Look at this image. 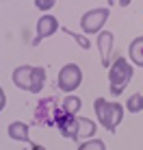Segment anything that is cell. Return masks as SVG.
<instances>
[{
  "mask_svg": "<svg viewBox=\"0 0 143 150\" xmlns=\"http://www.w3.org/2000/svg\"><path fill=\"white\" fill-rule=\"evenodd\" d=\"M93 111L98 117V124L104 131L115 133L117 126L124 120V105L115 100H106V98H95L93 100Z\"/></svg>",
  "mask_w": 143,
  "mask_h": 150,
  "instance_id": "6da1fadb",
  "label": "cell"
},
{
  "mask_svg": "<svg viewBox=\"0 0 143 150\" xmlns=\"http://www.w3.org/2000/svg\"><path fill=\"white\" fill-rule=\"evenodd\" d=\"M132 74H135V65L130 63L126 57H117L115 61H111L109 65V91L111 96H121L126 91V87L130 85Z\"/></svg>",
  "mask_w": 143,
  "mask_h": 150,
  "instance_id": "7a4b0ae2",
  "label": "cell"
},
{
  "mask_svg": "<svg viewBox=\"0 0 143 150\" xmlns=\"http://www.w3.org/2000/svg\"><path fill=\"white\" fill-rule=\"evenodd\" d=\"M111 18V9L109 7H95V9H89V11L83 13L80 18V30L83 35H98L100 30H104V24L109 22Z\"/></svg>",
  "mask_w": 143,
  "mask_h": 150,
  "instance_id": "3957f363",
  "label": "cell"
},
{
  "mask_svg": "<svg viewBox=\"0 0 143 150\" xmlns=\"http://www.w3.org/2000/svg\"><path fill=\"white\" fill-rule=\"evenodd\" d=\"M80 85H83V70H80V65H76V63H65L63 68L59 70L57 87L63 91V94H74Z\"/></svg>",
  "mask_w": 143,
  "mask_h": 150,
  "instance_id": "277c9868",
  "label": "cell"
},
{
  "mask_svg": "<svg viewBox=\"0 0 143 150\" xmlns=\"http://www.w3.org/2000/svg\"><path fill=\"white\" fill-rule=\"evenodd\" d=\"M61 30V24H59V18L52 13H43L41 18L37 20V28H35V37H33V46H37L41 39H48L52 37L54 33Z\"/></svg>",
  "mask_w": 143,
  "mask_h": 150,
  "instance_id": "5b68a950",
  "label": "cell"
},
{
  "mask_svg": "<svg viewBox=\"0 0 143 150\" xmlns=\"http://www.w3.org/2000/svg\"><path fill=\"white\" fill-rule=\"evenodd\" d=\"M57 100L59 98L54 96H48V98H41L35 107V124H41V126H54V120H52V113H54V107H57Z\"/></svg>",
  "mask_w": 143,
  "mask_h": 150,
  "instance_id": "8992f818",
  "label": "cell"
},
{
  "mask_svg": "<svg viewBox=\"0 0 143 150\" xmlns=\"http://www.w3.org/2000/svg\"><path fill=\"white\" fill-rule=\"evenodd\" d=\"M113 44H115V35L111 30H100L98 39H95V46H98V52H100V63L102 68H109L111 65V57H113Z\"/></svg>",
  "mask_w": 143,
  "mask_h": 150,
  "instance_id": "52a82bcc",
  "label": "cell"
},
{
  "mask_svg": "<svg viewBox=\"0 0 143 150\" xmlns=\"http://www.w3.org/2000/svg\"><path fill=\"white\" fill-rule=\"evenodd\" d=\"M30 76H33V65H18L11 72L13 85L22 91H30Z\"/></svg>",
  "mask_w": 143,
  "mask_h": 150,
  "instance_id": "ba28073f",
  "label": "cell"
},
{
  "mask_svg": "<svg viewBox=\"0 0 143 150\" xmlns=\"http://www.w3.org/2000/svg\"><path fill=\"white\" fill-rule=\"evenodd\" d=\"M7 135L13 139V142H20V144H30V124L26 122H20L15 120L7 126Z\"/></svg>",
  "mask_w": 143,
  "mask_h": 150,
  "instance_id": "9c48e42d",
  "label": "cell"
},
{
  "mask_svg": "<svg viewBox=\"0 0 143 150\" xmlns=\"http://www.w3.org/2000/svg\"><path fill=\"white\" fill-rule=\"evenodd\" d=\"M128 61L137 68H143V35L135 37L128 44Z\"/></svg>",
  "mask_w": 143,
  "mask_h": 150,
  "instance_id": "30bf717a",
  "label": "cell"
},
{
  "mask_svg": "<svg viewBox=\"0 0 143 150\" xmlns=\"http://www.w3.org/2000/svg\"><path fill=\"white\" fill-rule=\"evenodd\" d=\"M46 87V68L43 65H33V76H30V91L28 94H41Z\"/></svg>",
  "mask_w": 143,
  "mask_h": 150,
  "instance_id": "8fae6325",
  "label": "cell"
},
{
  "mask_svg": "<svg viewBox=\"0 0 143 150\" xmlns=\"http://www.w3.org/2000/svg\"><path fill=\"white\" fill-rule=\"evenodd\" d=\"M95 131H98V122H93L91 117H78V142L95 137Z\"/></svg>",
  "mask_w": 143,
  "mask_h": 150,
  "instance_id": "7c38bea8",
  "label": "cell"
},
{
  "mask_svg": "<svg viewBox=\"0 0 143 150\" xmlns=\"http://www.w3.org/2000/svg\"><path fill=\"white\" fill-rule=\"evenodd\" d=\"M80 107H83V100H80L76 94H65V98H61V109L69 115H78Z\"/></svg>",
  "mask_w": 143,
  "mask_h": 150,
  "instance_id": "4fadbf2b",
  "label": "cell"
},
{
  "mask_svg": "<svg viewBox=\"0 0 143 150\" xmlns=\"http://www.w3.org/2000/svg\"><path fill=\"white\" fill-rule=\"evenodd\" d=\"M61 30H63V33L67 35V37L74 39V41H76V44H78L83 50H89V48H91V41H89V37H87V35H83V33H76V30L65 28V26H61Z\"/></svg>",
  "mask_w": 143,
  "mask_h": 150,
  "instance_id": "5bb4252c",
  "label": "cell"
},
{
  "mask_svg": "<svg viewBox=\"0 0 143 150\" xmlns=\"http://www.w3.org/2000/svg\"><path fill=\"white\" fill-rule=\"evenodd\" d=\"M124 109L128 111V113H141L143 111V94H132V96H128Z\"/></svg>",
  "mask_w": 143,
  "mask_h": 150,
  "instance_id": "9a60e30c",
  "label": "cell"
},
{
  "mask_svg": "<svg viewBox=\"0 0 143 150\" xmlns=\"http://www.w3.org/2000/svg\"><path fill=\"white\" fill-rule=\"evenodd\" d=\"M76 150H106V144L98 137H91V139H85V142L78 144Z\"/></svg>",
  "mask_w": 143,
  "mask_h": 150,
  "instance_id": "2e32d148",
  "label": "cell"
},
{
  "mask_svg": "<svg viewBox=\"0 0 143 150\" xmlns=\"http://www.w3.org/2000/svg\"><path fill=\"white\" fill-rule=\"evenodd\" d=\"M54 4H57V0H35V7H37L41 13L50 11V9H54Z\"/></svg>",
  "mask_w": 143,
  "mask_h": 150,
  "instance_id": "e0dca14e",
  "label": "cell"
},
{
  "mask_svg": "<svg viewBox=\"0 0 143 150\" xmlns=\"http://www.w3.org/2000/svg\"><path fill=\"white\" fill-rule=\"evenodd\" d=\"M4 109H7V94H4L2 85H0V113H2Z\"/></svg>",
  "mask_w": 143,
  "mask_h": 150,
  "instance_id": "ac0fdd59",
  "label": "cell"
},
{
  "mask_svg": "<svg viewBox=\"0 0 143 150\" xmlns=\"http://www.w3.org/2000/svg\"><path fill=\"white\" fill-rule=\"evenodd\" d=\"M26 150H46V146H41V144H35V142H30Z\"/></svg>",
  "mask_w": 143,
  "mask_h": 150,
  "instance_id": "d6986e66",
  "label": "cell"
},
{
  "mask_svg": "<svg viewBox=\"0 0 143 150\" xmlns=\"http://www.w3.org/2000/svg\"><path fill=\"white\" fill-rule=\"evenodd\" d=\"M130 2H132V0H117V4H119L121 9H126V7H128Z\"/></svg>",
  "mask_w": 143,
  "mask_h": 150,
  "instance_id": "ffe728a7",
  "label": "cell"
},
{
  "mask_svg": "<svg viewBox=\"0 0 143 150\" xmlns=\"http://www.w3.org/2000/svg\"><path fill=\"white\" fill-rule=\"evenodd\" d=\"M106 4H109V9H111L113 4H117V0H106Z\"/></svg>",
  "mask_w": 143,
  "mask_h": 150,
  "instance_id": "44dd1931",
  "label": "cell"
}]
</instances>
